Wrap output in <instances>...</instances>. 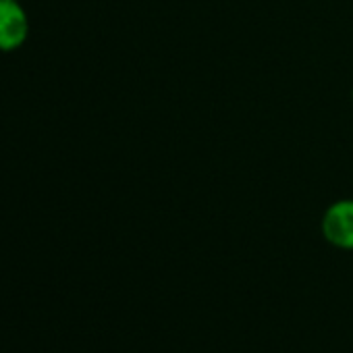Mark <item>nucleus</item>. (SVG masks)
Instances as JSON below:
<instances>
[{
    "instance_id": "1",
    "label": "nucleus",
    "mask_w": 353,
    "mask_h": 353,
    "mask_svg": "<svg viewBox=\"0 0 353 353\" xmlns=\"http://www.w3.org/2000/svg\"><path fill=\"white\" fill-rule=\"evenodd\" d=\"M320 231L332 248L353 252V198L328 204L320 219Z\"/></svg>"
},
{
    "instance_id": "2",
    "label": "nucleus",
    "mask_w": 353,
    "mask_h": 353,
    "mask_svg": "<svg viewBox=\"0 0 353 353\" xmlns=\"http://www.w3.org/2000/svg\"><path fill=\"white\" fill-rule=\"evenodd\" d=\"M30 15L19 0H0V52H15L30 38Z\"/></svg>"
},
{
    "instance_id": "3",
    "label": "nucleus",
    "mask_w": 353,
    "mask_h": 353,
    "mask_svg": "<svg viewBox=\"0 0 353 353\" xmlns=\"http://www.w3.org/2000/svg\"><path fill=\"white\" fill-rule=\"evenodd\" d=\"M351 102H353V88H351Z\"/></svg>"
},
{
    "instance_id": "4",
    "label": "nucleus",
    "mask_w": 353,
    "mask_h": 353,
    "mask_svg": "<svg viewBox=\"0 0 353 353\" xmlns=\"http://www.w3.org/2000/svg\"><path fill=\"white\" fill-rule=\"evenodd\" d=\"M19 3H23V0H19Z\"/></svg>"
}]
</instances>
